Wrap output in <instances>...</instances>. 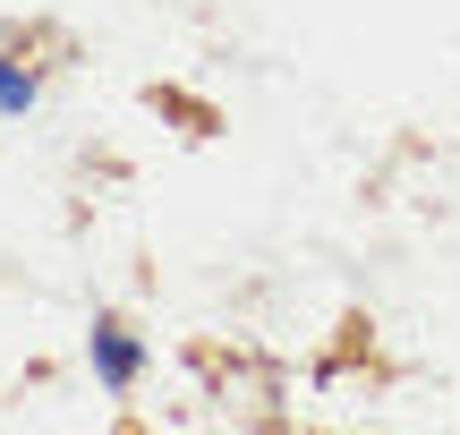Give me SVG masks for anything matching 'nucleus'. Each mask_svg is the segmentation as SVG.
Here are the masks:
<instances>
[{"mask_svg":"<svg viewBox=\"0 0 460 435\" xmlns=\"http://www.w3.org/2000/svg\"><path fill=\"white\" fill-rule=\"evenodd\" d=\"M0 111H34V68H17V60H0Z\"/></svg>","mask_w":460,"mask_h":435,"instance_id":"nucleus-2","label":"nucleus"},{"mask_svg":"<svg viewBox=\"0 0 460 435\" xmlns=\"http://www.w3.org/2000/svg\"><path fill=\"white\" fill-rule=\"evenodd\" d=\"M137 368H146V359H137V342L119 333V324H94V376H102V385L128 393V385H137Z\"/></svg>","mask_w":460,"mask_h":435,"instance_id":"nucleus-1","label":"nucleus"}]
</instances>
